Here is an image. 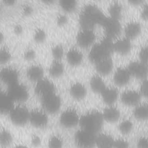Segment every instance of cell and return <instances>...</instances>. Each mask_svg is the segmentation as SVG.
I'll return each instance as SVG.
<instances>
[{
    "instance_id": "cell-23",
    "label": "cell",
    "mask_w": 148,
    "mask_h": 148,
    "mask_svg": "<svg viewBox=\"0 0 148 148\" xmlns=\"http://www.w3.org/2000/svg\"><path fill=\"white\" fill-rule=\"evenodd\" d=\"M68 62L72 66H77L80 65L83 58V54L81 51L75 48L69 49L66 55Z\"/></svg>"
},
{
    "instance_id": "cell-49",
    "label": "cell",
    "mask_w": 148,
    "mask_h": 148,
    "mask_svg": "<svg viewBox=\"0 0 148 148\" xmlns=\"http://www.w3.org/2000/svg\"><path fill=\"white\" fill-rule=\"evenodd\" d=\"M4 40V35L3 33L0 30V45L2 43Z\"/></svg>"
},
{
    "instance_id": "cell-41",
    "label": "cell",
    "mask_w": 148,
    "mask_h": 148,
    "mask_svg": "<svg viewBox=\"0 0 148 148\" xmlns=\"http://www.w3.org/2000/svg\"><path fill=\"white\" fill-rule=\"evenodd\" d=\"M140 94L143 96L148 98V79L143 80L140 86Z\"/></svg>"
},
{
    "instance_id": "cell-29",
    "label": "cell",
    "mask_w": 148,
    "mask_h": 148,
    "mask_svg": "<svg viewBox=\"0 0 148 148\" xmlns=\"http://www.w3.org/2000/svg\"><path fill=\"white\" fill-rule=\"evenodd\" d=\"M134 117L139 120L148 119V103H140L136 105L134 110Z\"/></svg>"
},
{
    "instance_id": "cell-13",
    "label": "cell",
    "mask_w": 148,
    "mask_h": 148,
    "mask_svg": "<svg viewBox=\"0 0 148 148\" xmlns=\"http://www.w3.org/2000/svg\"><path fill=\"white\" fill-rule=\"evenodd\" d=\"M127 69L131 75L139 79H145L148 74V65L141 61H132Z\"/></svg>"
},
{
    "instance_id": "cell-34",
    "label": "cell",
    "mask_w": 148,
    "mask_h": 148,
    "mask_svg": "<svg viewBox=\"0 0 148 148\" xmlns=\"http://www.w3.org/2000/svg\"><path fill=\"white\" fill-rule=\"evenodd\" d=\"M64 141L62 138L58 135H54L50 136L48 140V148H63Z\"/></svg>"
},
{
    "instance_id": "cell-51",
    "label": "cell",
    "mask_w": 148,
    "mask_h": 148,
    "mask_svg": "<svg viewBox=\"0 0 148 148\" xmlns=\"http://www.w3.org/2000/svg\"><path fill=\"white\" fill-rule=\"evenodd\" d=\"M2 92V88H1V85H0V94H1Z\"/></svg>"
},
{
    "instance_id": "cell-36",
    "label": "cell",
    "mask_w": 148,
    "mask_h": 148,
    "mask_svg": "<svg viewBox=\"0 0 148 148\" xmlns=\"http://www.w3.org/2000/svg\"><path fill=\"white\" fill-rule=\"evenodd\" d=\"M51 54L55 60H60L62 58L64 51L62 46L60 45H57L53 46L51 49Z\"/></svg>"
},
{
    "instance_id": "cell-27",
    "label": "cell",
    "mask_w": 148,
    "mask_h": 148,
    "mask_svg": "<svg viewBox=\"0 0 148 148\" xmlns=\"http://www.w3.org/2000/svg\"><path fill=\"white\" fill-rule=\"evenodd\" d=\"M90 84L92 90L95 93L101 94L106 88L103 80L98 75H95L91 77Z\"/></svg>"
},
{
    "instance_id": "cell-15",
    "label": "cell",
    "mask_w": 148,
    "mask_h": 148,
    "mask_svg": "<svg viewBox=\"0 0 148 148\" xmlns=\"http://www.w3.org/2000/svg\"><path fill=\"white\" fill-rule=\"evenodd\" d=\"M141 94L138 91L133 90H128L124 91L121 95V102L127 106H136L139 103Z\"/></svg>"
},
{
    "instance_id": "cell-37",
    "label": "cell",
    "mask_w": 148,
    "mask_h": 148,
    "mask_svg": "<svg viewBox=\"0 0 148 148\" xmlns=\"http://www.w3.org/2000/svg\"><path fill=\"white\" fill-rule=\"evenodd\" d=\"M46 38V32L42 28H38L34 32V39L38 43L43 42Z\"/></svg>"
},
{
    "instance_id": "cell-4",
    "label": "cell",
    "mask_w": 148,
    "mask_h": 148,
    "mask_svg": "<svg viewBox=\"0 0 148 148\" xmlns=\"http://www.w3.org/2000/svg\"><path fill=\"white\" fill-rule=\"evenodd\" d=\"M29 110L21 103L14 105L9 113L12 123L17 126H23L29 122Z\"/></svg>"
},
{
    "instance_id": "cell-24",
    "label": "cell",
    "mask_w": 148,
    "mask_h": 148,
    "mask_svg": "<svg viewBox=\"0 0 148 148\" xmlns=\"http://www.w3.org/2000/svg\"><path fill=\"white\" fill-rule=\"evenodd\" d=\"M141 32V26L139 23L132 21L128 23L124 28V33L127 38L130 40L136 38Z\"/></svg>"
},
{
    "instance_id": "cell-16",
    "label": "cell",
    "mask_w": 148,
    "mask_h": 148,
    "mask_svg": "<svg viewBox=\"0 0 148 148\" xmlns=\"http://www.w3.org/2000/svg\"><path fill=\"white\" fill-rule=\"evenodd\" d=\"M114 139L107 133H98L96 135V148H114Z\"/></svg>"
},
{
    "instance_id": "cell-9",
    "label": "cell",
    "mask_w": 148,
    "mask_h": 148,
    "mask_svg": "<svg viewBox=\"0 0 148 148\" xmlns=\"http://www.w3.org/2000/svg\"><path fill=\"white\" fill-rule=\"evenodd\" d=\"M102 26L104 29L105 36L111 39L118 36L121 31V26L119 20L109 17H106Z\"/></svg>"
},
{
    "instance_id": "cell-7",
    "label": "cell",
    "mask_w": 148,
    "mask_h": 148,
    "mask_svg": "<svg viewBox=\"0 0 148 148\" xmlns=\"http://www.w3.org/2000/svg\"><path fill=\"white\" fill-rule=\"evenodd\" d=\"M7 94L13 102L19 103L26 101L29 97L27 87L19 82L9 87Z\"/></svg>"
},
{
    "instance_id": "cell-44",
    "label": "cell",
    "mask_w": 148,
    "mask_h": 148,
    "mask_svg": "<svg viewBox=\"0 0 148 148\" xmlns=\"http://www.w3.org/2000/svg\"><path fill=\"white\" fill-rule=\"evenodd\" d=\"M141 16L144 20H148V3L143 7L141 12Z\"/></svg>"
},
{
    "instance_id": "cell-2",
    "label": "cell",
    "mask_w": 148,
    "mask_h": 148,
    "mask_svg": "<svg viewBox=\"0 0 148 148\" xmlns=\"http://www.w3.org/2000/svg\"><path fill=\"white\" fill-rule=\"evenodd\" d=\"M113 39L104 36L99 42L94 44L88 54L90 61L95 64L106 58L110 57L113 52Z\"/></svg>"
},
{
    "instance_id": "cell-39",
    "label": "cell",
    "mask_w": 148,
    "mask_h": 148,
    "mask_svg": "<svg viewBox=\"0 0 148 148\" xmlns=\"http://www.w3.org/2000/svg\"><path fill=\"white\" fill-rule=\"evenodd\" d=\"M114 148H130V143L124 138H119L114 140Z\"/></svg>"
},
{
    "instance_id": "cell-31",
    "label": "cell",
    "mask_w": 148,
    "mask_h": 148,
    "mask_svg": "<svg viewBox=\"0 0 148 148\" xmlns=\"http://www.w3.org/2000/svg\"><path fill=\"white\" fill-rule=\"evenodd\" d=\"M109 13L110 14L109 17L119 20L122 16L123 8L119 2H113L109 7Z\"/></svg>"
},
{
    "instance_id": "cell-35",
    "label": "cell",
    "mask_w": 148,
    "mask_h": 148,
    "mask_svg": "<svg viewBox=\"0 0 148 148\" xmlns=\"http://www.w3.org/2000/svg\"><path fill=\"white\" fill-rule=\"evenodd\" d=\"M12 58V53L6 46L0 47V64L8 63Z\"/></svg>"
},
{
    "instance_id": "cell-52",
    "label": "cell",
    "mask_w": 148,
    "mask_h": 148,
    "mask_svg": "<svg viewBox=\"0 0 148 148\" xmlns=\"http://www.w3.org/2000/svg\"><path fill=\"white\" fill-rule=\"evenodd\" d=\"M1 10H2V8H1V5H0V14H1Z\"/></svg>"
},
{
    "instance_id": "cell-8",
    "label": "cell",
    "mask_w": 148,
    "mask_h": 148,
    "mask_svg": "<svg viewBox=\"0 0 148 148\" xmlns=\"http://www.w3.org/2000/svg\"><path fill=\"white\" fill-rule=\"evenodd\" d=\"M80 117L77 112L72 108L64 110L60 116L61 125L66 128H71L79 124Z\"/></svg>"
},
{
    "instance_id": "cell-1",
    "label": "cell",
    "mask_w": 148,
    "mask_h": 148,
    "mask_svg": "<svg viewBox=\"0 0 148 148\" xmlns=\"http://www.w3.org/2000/svg\"><path fill=\"white\" fill-rule=\"evenodd\" d=\"M101 9L96 5H86L79 14V24L82 29H92L97 25H102L106 18Z\"/></svg>"
},
{
    "instance_id": "cell-21",
    "label": "cell",
    "mask_w": 148,
    "mask_h": 148,
    "mask_svg": "<svg viewBox=\"0 0 148 148\" xmlns=\"http://www.w3.org/2000/svg\"><path fill=\"white\" fill-rule=\"evenodd\" d=\"M95 65L97 72L101 75L103 76L109 74L112 72L113 67V62L110 57L99 61Z\"/></svg>"
},
{
    "instance_id": "cell-40",
    "label": "cell",
    "mask_w": 148,
    "mask_h": 148,
    "mask_svg": "<svg viewBox=\"0 0 148 148\" xmlns=\"http://www.w3.org/2000/svg\"><path fill=\"white\" fill-rule=\"evenodd\" d=\"M137 148H148V137L141 136L136 142Z\"/></svg>"
},
{
    "instance_id": "cell-3",
    "label": "cell",
    "mask_w": 148,
    "mask_h": 148,
    "mask_svg": "<svg viewBox=\"0 0 148 148\" xmlns=\"http://www.w3.org/2000/svg\"><path fill=\"white\" fill-rule=\"evenodd\" d=\"M104 120L102 113L96 111H90L80 117L79 124L80 128L95 134L99 133Z\"/></svg>"
},
{
    "instance_id": "cell-10",
    "label": "cell",
    "mask_w": 148,
    "mask_h": 148,
    "mask_svg": "<svg viewBox=\"0 0 148 148\" xmlns=\"http://www.w3.org/2000/svg\"><path fill=\"white\" fill-rule=\"evenodd\" d=\"M48 121L47 113L43 109H34L29 112V123L33 127L43 128L47 125Z\"/></svg>"
},
{
    "instance_id": "cell-38",
    "label": "cell",
    "mask_w": 148,
    "mask_h": 148,
    "mask_svg": "<svg viewBox=\"0 0 148 148\" xmlns=\"http://www.w3.org/2000/svg\"><path fill=\"white\" fill-rule=\"evenodd\" d=\"M139 57L140 61L148 65V46H145L140 49Z\"/></svg>"
},
{
    "instance_id": "cell-17",
    "label": "cell",
    "mask_w": 148,
    "mask_h": 148,
    "mask_svg": "<svg viewBox=\"0 0 148 148\" xmlns=\"http://www.w3.org/2000/svg\"><path fill=\"white\" fill-rule=\"evenodd\" d=\"M131 74L127 68L120 67L115 71L113 76V81L119 86H123L127 84L131 78Z\"/></svg>"
},
{
    "instance_id": "cell-46",
    "label": "cell",
    "mask_w": 148,
    "mask_h": 148,
    "mask_svg": "<svg viewBox=\"0 0 148 148\" xmlns=\"http://www.w3.org/2000/svg\"><path fill=\"white\" fill-rule=\"evenodd\" d=\"M32 9L29 6L26 5L23 8V12L25 14H30L32 12Z\"/></svg>"
},
{
    "instance_id": "cell-28",
    "label": "cell",
    "mask_w": 148,
    "mask_h": 148,
    "mask_svg": "<svg viewBox=\"0 0 148 148\" xmlns=\"http://www.w3.org/2000/svg\"><path fill=\"white\" fill-rule=\"evenodd\" d=\"M64 71V66L60 60H55L51 62L49 68V73L53 77L61 76Z\"/></svg>"
},
{
    "instance_id": "cell-30",
    "label": "cell",
    "mask_w": 148,
    "mask_h": 148,
    "mask_svg": "<svg viewBox=\"0 0 148 148\" xmlns=\"http://www.w3.org/2000/svg\"><path fill=\"white\" fill-rule=\"evenodd\" d=\"M13 142V135L9 130L5 128L0 129V146L2 148H8Z\"/></svg>"
},
{
    "instance_id": "cell-45",
    "label": "cell",
    "mask_w": 148,
    "mask_h": 148,
    "mask_svg": "<svg viewBox=\"0 0 148 148\" xmlns=\"http://www.w3.org/2000/svg\"><path fill=\"white\" fill-rule=\"evenodd\" d=\"M68 18L65 15H60L57 17V23L60 25H63L67 23Z\"/></svg>"
},
{
    "instance_id": "cell-32",
    "label": "cell",
    "mask_w": 148,
    "mask_h": 148,
    "mask_svg": "<svg viewBox=\"0 0 148 148\" xmlns=\"http://www.w3.org/2000/svg\"><path fill=\"white\" fill-rule=\"evenodd\" d=\"M61 9L66 13L73 12L77 5V2L74 0H61L59 2Z\"/></svg>"
},
{
    "instance_id": "cell-25",
    "label": "cell",
    "mask_w": 148,
    "mask_h": 148,
    "mask_svg": "<svg viewBox=\"0 0 148 148\" xmlns=\"http://www.w3.org/2000/svg\"><path fill=\"white\" fill-rule=\"evenodd\" d=\"M69 92L73 98L79 100L85 97L87 94V89L82 83H75L70 87Z\"/></svg>"
},
{
    "instance_id": "cell-33",
    "label": "cell",
    "mask_w": 148,
    "mask_h": 148,
    "mask_svg": "<svg viewBox=\"0 0 148 148\" xmlns=\"http://www.w3.org/2000/svg\"><path fill=\"white\" fill-rule=\"evenodd\" d=\"M134 127L133 123L130 120H124L119 125V131L123 135L130 134Z\"/></svg>"
},
{
    "instance_id": "cell-19",
    "label": "cell",
    "mask_w": 148,
    "mask_h": 148,
    "mask_svg": "<svg viewBox=\"0 0 148 148\" xmlns=\"http://www.w3.org/2000/svg\"><path fill=\"white\" fill-rule=\"evenodd\" d=\"M131 49V40L124 37L118 39L113 43V51L120 54L125 55L128 54Z\"/></svg>"
},
{
    "instance_id": "cell-11",
    "label": "cell",
    "mask_w": 148,
    "mask_h": 148,
    "mask_svg": "<svg viewBox=\"0 0 148 148\" xmlns=\"http://www.w3.org/2000/svg\"><path fill=\"white\" fill-rule=\"evenodd\" d=\"M19 73L12 66H6L0 70V81L9 87L18 82Z\"/></svg>"
},
{
    "instance_id": "cell-22",
    "label": "cell",
    "mask_w": 148,
    "mask_h": 148,
    "mask_svg": "<svg viewBox=\"0 0 148 148\" xmlns=\"http://www.w3.org/2000/svg\"><path fill=\"white\" fill-rule=\"evenodd\" d=\"M103 101L108 105H113L119 97V91L116 88L107 87L101 94Z\"/></svg>"
},
{
    "instance_id": "cell-26",
    "label": "cell",
    "mask_w": 148,
    "mask_h": 148,
    "mask_svg": "<svg viewBox=\"0 0 148 148\" xmlns=\"http://www.w3.org/2000/svg\"><path fill=\"white\" fill-rule=\"evenodd\" d=\"M14 106V102L7 93L2 92L0 94V113H8Z\"/></svg>"
},
{
    "instance_id": "cell-5",
    "label": "cell",
    "mask_w": 148,
    "mask_h": 148,
    "mask_svg": "<svg viewBox=\"0 0 148 148\" xmlns=\"http://www.w3.org/2000/svg\"><path fill=\"white\" fill-rule=\"evenodd\" d=\"M96 135L97 134L80 128L75 133V144L79 148H94Z\"/></svg>"
},
{
    "instance_id": "cell-48",
    "label": "cell",
    "mask_w": 148,
    "mask_h": 148,
    "mask_svg": "<svg viewBox=\"0 0 148 148\" xmlns=\"http://www.w3.org/2000/svg\"><path fill=\"white\" fill-rule=\"evenodd\" d=\"M13 148H29L28 146L24 145H22V144H19V145H16Z\"/></svg>"
},
{
    "instance_id": "cell-12",
    "label": "cell",
    "mask_w": 148,
    "mask_h": 148,
    "mask_svg": "<svg viewBox=\"0 0 148 148\" xmlns=\"http://www.w3.org/2000/svg\"><path fill=\"white\" fill-rule=\"evenodd\" d=\"M35 92L40 98L56 92L54 84L49 79L43 77L36 82Z\"/></svg>"
},
{
    "instance_id": "cell-20",
    "label": "cell",
    "mask_w": 148,
    "mask_h": 148,
    "mask_svg": "<svg viewBox=\"0 0 148 148\" xmlns=\"http://www.w3.org/2000/svg\"><path fill=\"white\" fill-rule=\"evenodd\" d=\"M101 113L103 120L111 123L116 122L120 117L119 110L113 105H109Z\"/></svg>"
},
{
    "instance_id": "cell-6",
    "label": "cell",
    "mask_w": 148,
    "mask_h": 148,
    "mask_svg": "<svg viewBox=\"0 0 148 148\" xmlns=\"http://www.w3.org/2000/svg\"><path fill=\"white\" fill-rule=\"evenodd\" d=\"M40 98L42 109L47 114H54L60 110L61 100L56 92L45 95Z\"/></svg>"
},
{
    "instance_id": "cell-14",
    "label": "cell",
    "mask_w": 148,
    "mask_h": 148,
    "mask_svg": "<svg viewBox=\"0 0 148 148\" xmlns=\"http://www.w3.org/2000/svg\"><path fill=\"white\" fill-rule=\"evenodd\" d=\"M95 40V35L92 29H82L76 36L77 45L83 48L92 46Z\"/></svg>"
},
{
    "instance_id": "cell-43",
    "label": "cell",
    "mask_w": 148,
    "mask_h": 148,
    "mask_svg": "<svg viewBox=\"0 0 148 148\" xmlns=\"http://www.w3.org/2000/svg\"><path fill=\"white\" fill-rule=\"evenodd\" d=\"M24 58L27 60H32L35 57V51L32 49H28L24 53Z\"/></svg>"
},
{
    "instance_id": "cell-42",
    "label": "cell",
    "mask_w": 148,
    "mask_h": 148,
    "mask_svg": "<svg viewBox=\"0 0 148 148\" xmlns=\"http://www.w3.org/2000/svg\"><path fill=\"white\" fill-rule=\"evenodd\" d=\"M31 145L34 147H39V146H40L41 143H42V140H41L40 138L38 135H34L31 138Z\"/></svg>"
},
{
    "instance_id": "cell-18",
    "label": "cell",
    "mask_w": 148,
    "mask_h": 148,
    "mask_svg": "<svg viewBox=\"0 0 148 148\" xmlns=\"http://www.w3.org/2000/svg\"><path fill=\"white\" fill-rule=\"evenodd\" d=\"M26 74L30 80L36 82L44 77V69L41 65L32 64L28 67Z\"/></svg>"
},
{
    "instance_id": "cell-50",
    "label": "cell",
    "mask_w": 148,
    "mask_h": 148,
    "mask_svg": "<svg viewBox=\"0 0 148 148\" xmlns=\"http://www.w3.org/2000/svg\"><path fill=\"white\" fill-rule=\"evenodd\" d=\"M131 3L134 4V5H139V3H142V1H131Z\"/></svg>"
},
{
    "instance_id": "cell-47",
    "label": "cell",
    "mask_w": 148,
    "mask_h": 148,
    "mask_svg": "<svg viewBox=\"0 0 148 148\" xmlns=\"http://www.w3.org/2000/svg\"><path fill=\"white\" fill-rule=\"evenodd\" d=\"M3 2H4V3L6 4V5L12 6L14 4L15 1L13 0H6V1H4Z\"/></svg>"
}]
</instances>
